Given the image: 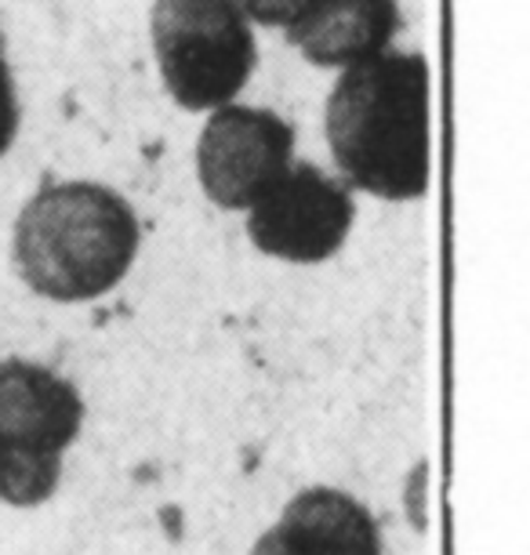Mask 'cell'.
<instances>
[{"mask_svg": "<svg viewBox=\"0 0 530 555\" xmlns=\"http://www.w3.org/2000/svg\"><path fill=\"white\" fill-rule=\"evenodd\" d=\"M295 164V131L273 109L218 106L196 142L204 196L222 211H247Z\"/></svg>", "mask_w": 530, "mask_h": 555, "instance_id": "cell-5", "label": "cell"}, {"mask_svg": "<svg viewBox=\"0 0 530 555\" xmlns=\"http://www.w3.org/2000/svg\"><path fill=\"white\" fill-rule=\"evenodd\" d=\"M357 222L352 193L316 164H290L258 201L247 207V236L269 258L316 266L346 244Z\"/></svg>", "mask_w": 530, "mask_h": 555, "instance_id": "cell-4", "label": "cell"}, {"mask_svg": "<svg viewBox=\"0 0 530 555\" xmlns=\"http://www.w3.org/2000/svg\"><path fill=\"white\" fill-rule=\"evenodd\" d=\"M241 12L247 15V23L269 26V29H290L301 23L320 0H236Z\"/></svg>", "mask_w": 530, "mask_h": 555, "instance_id": "cell-10", "label": "cell"}, {"mask_svg": "<svg viewBox=\"0 0 530 555\" xmlns=\"http://www.w3.org/2000/svg\"><path fill=\"white\" fill-rule=\"evenodd\" d=\"M134 207L102 182H48L15 218L12 255L23 284L48 301L109 295L139 258Z\"/></svg>", "mask_w": 530, "mask_h": 555, "instance_id": "cell-2", "label": "cell"}, {"mask_svg": "<svg viewBox=\"0 0 530 555\" xmlns=\"http://www.w3.org/2000/svg\"><path fill=\"white\" fill-rule=\"evenodd\" d=\"M251 555H382V533L367 505L346 490L309 487L287 501Z\"/></svg>", "mask_w": 530, "mask_h": 555, "instance_id": "cell-6", "label": "cell"}, {"mask_svg": "<svg viewBox=\"0 0 530 555\" xmlns=\"http://www.w3.org/2000/svg\"><path fill=\"white\" fill-rule=\"evenodd\" d=\"M62 454L12 443L0 436V501L15 508H34L59 490Z\"/></svg>", "mask_w": 530, "mask_h": 555, "instance_id": "cell-9", "label": "cell"}, {"mask_svg": "<svg viewBox=\"0 0 530 555\" xmlns=\"http://www.w3.org/2000/svg\"><path fill=\"white\" fill-rule=\"evenodd\" d=\"M331 156L349 185L378 201H418L432 178L429 62L422 51L341 69L324 106Z\"/></svg>", "mask_w": 530, "mask_h": 555, "instance_id": "cell-1", "label": "cell"}, {"mask_svg": "<svg viewBox=\"0 0 530 555\" xmlns=\"http://www.w3.org/2000/svg\"><path fill=\"white\" fill-rule=\"evenodd\" d=\"M150 40L174 106H230L258 66L255 29L236 0H153Z\"/></svg>", "mask_w": 530, "mask_h": 555, "instance_id": "cell-3", "label": "cell"}, {"mask_svg": "<svg viewBox=\"0 0 530 555\" xmlns=\"http://www.w3.org/2000/svg\"><path fill=\"white\" fill-rule=\"evenodd\" d=\"M85 425V400L66 378L29 360H0V436L62 454Z\"/></svg>", "mask_w": 530, "mask_h": 555, "instance_id": "cell-8", "label": "cell"}, {"mask_svg": "<svg viewBox=\"0 0 530 555\" xmlns=\"http://www.w3.org/2000/svg\"><path fill=\"white\" fill-rule=\"evenodd\" d=\"M18 124H23V109H18L12 62H8V37H4V29H0V156L15 145Z\"/></svg>", "mask_w": 530, "mask_h": 555, "instance_id": "cell-11", "label": "cell"}, {"mask_svg": "<svg viewBox=\"0 0 530 555\" xmlns=\"http://www.w3.org/2000/svg\"><path fill=\"white\" fill-rule=\"evenodd\" d=\"M403 29L400 0H320L287 34V44L320 69H352L386 55Z\"/></svg>", "mask_w": 530, "mask_h": 555, "instance_id": "cell-7", "label": "cell"}]
</instances>
